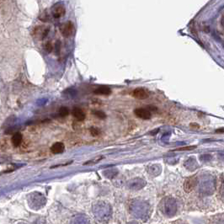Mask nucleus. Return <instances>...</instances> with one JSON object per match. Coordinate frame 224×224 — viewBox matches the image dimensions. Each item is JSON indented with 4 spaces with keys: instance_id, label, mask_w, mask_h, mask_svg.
Returning <instances> with one entry per match:
<instances>
[{
    "instance_id": "obj_1",
    "label": "nucleus",
    "mask_w": 224,
    "mask_h": 224,
    "mask_svg": "<svg viewBox=\"0 0 224 224\" xmlns=\"http://www.w3.org/2000/svg\"><path fill=\"white\" fill-rule=\"evenodd\" d=\"M60 31L62 35L68 38L74 35V25L71 21H67L65 23L62 24L60 25Z\"/></svg>"
},
{
    "instance_id": "obj_2",
    "label": "nucleus",
    "mask_w": 224,
    "mask_h": 224,
    "mask_svg": "<svg viewBox=\"0 0 224 224\" xmlns=\"http://www.w3.org/2000/svg\"><path fill=\"white\" fill-rule=\"evenodd\" d=\"M49 31L50 29L47 26H45V25H37L36 27L34 29V31H33V34H34V36L35 38L38 39L40 41H42L44 39L46 38L49 33Z\"/></svg>"
},
{
    "instance_id": "obj_3",
    "label": "nucleus",
    "mask_w": 224,
    "mask_h": 224,
    "mask_svg": "<svg viewBox=\"0 0 224 224\" xmlns=\"http://www.w3.org/2000/svg\"><path fill=\"white\" fill-rule=\"evenodd\" d=\"M176 203L173 199H168L164 205V212L168 216H174L176 212Z\"/></svg>"
},
{
    "instance_id": "obj_4",
    "label": "nucleus",
    "mask_w": 224,
    "mask_h": 224,
    "mask_svg": "<svg viewBox=\"0 0 224 224\" xmlns=\"http://www.w3.org/2000/svg\"><path fill=\"white\" fill-rule=\"evenodd\" d=\"M145 185H146V182L142 179H133L127 182L128 188L134 189V190H138V189H142L145 186Z\"/></svg>"
},
{
    "instance_id": "obj_5",
    "label": "nucleus",
    "mask_w": 224,
    "mask_h": 224,
    "mask_svg": "<svg viewBox=\"0 0 224 224\" xmlns=\"http://www.w3.org/2000/svg\"><path fill=\"white\" fill-rule=\"evenodd\" d=\"M197 184V178L196 176H192V177L188 178L185 181L184 184V190L186 193H189L191 192Z\"/></svg>"
},
{
    "instance_id": "obj_6",
    "label": "nucleus",
    "mask_w": 224,
    "mask_h": 224,
    "mask_svg": "<svg viewBox=\"0 0 224 224\" xmlns=\"http://www.w3.org/2000/svg\"><path fill=\"white\" fill-rule=\"evenodd\" d=\"M51 13H52V15L55 19H60L65 15V7L62 4H57L52 8Z\"/></svg>"
},
{
    "instance_id": "obj_7",
    "label": "nucleus",
    "mask_w": 224,
    "mask_h": 224,
    "mask_svg": "<svg viewBox=\"0 0 224 224\" xmlns=\"http://www.w3.org/2000/svg\"><path fill=\"white\" fill-rule=\"evenodd\" d=\"M135 115L143 120H148L151 118V112L147 109L137 108L134 110Z\"/></svg>"
},
{
    "instance_id": "obj_8",
    "label": "nucleus",
    "mask_w": 224,
    "mask_h": 224,
    "mask_svg": "<svg viewBox=\"0 0 224 224\" xmlns=\"http://www.w3.org/2000/svg\"><path fill=\"white\" fill-rule=\"evenodd\" d=\"M132 96L137 99V100H146L148 98V94L144 89L142 88H137L132 91Z\"/></svg>"
},
{
    "instance_id": "obj_9",
    "label": "nucleus",
    "mask_w": 224,
    "mask_h": 224,
    "mask_svg": "<svg viewBox=\"0 0 224 224\" xmlns=\"http://www.w3.org/2000/svg\"><path fill=\"white\" fill-rule=\"evenodd\" d=\"M65 149V146L62 143H54L51 147V153H53L54 154H59L64 152Z\"/></svg>"
},
{
    "instance_id": "obj_10",
    "label": "nucleus",
    "mask_w": 224,
    "mask_h": 224,
    "mask_svg": "<svg viewBox=\"0 0 224 224\" xmlns=\"http://www.w3.org/2000/svg\"><path fill=\"white\" fill-rule=\"evenodd\" d=\"M72 114L74 116V118L79 121H82L85 119V113L80 108H77V107L74 108Z\"/></svg>"
},
{
    "instance_id": "obj_11",
    "label": "nucleus",
    "mask_w": 224,
    "mask_h": 224,
    "mask_svg": "<svg viewBox=\"0 0 224 224\" xmlns=\"http://www.w3.org/2000/svg\"><path fill=\"white\" fill-rule=\"evenodd\" d=\"M95 94H101V95H109L111 94V89L107 86H100L94 90Z\"/></svg>"
},
{
    "instance_id": "obj_12",
    "label": "nucleus",
    "mask_w": 224,
    "mask_h": 224,
    "mask_svg": "<svg viewBox=\"0 0 224 224\" xmlns=\"http://www.w3.org/2000/svg\"><path fill=\"white\" fill-rule=\"evenodd\" d=\"M22 143V135L19 132H15L13 137H12V143L13 146L15 147H18L20 146V144Z\"/></svg>"
},
{
    "instance_id": "obj_13",
    "label": "nucleus",
    "mask_w": 224,
    "mask_h": 224,
    "mask_svg": "<svg viewBox=\"0 0 224 224\" xmlns=\"http://www.w3.org/2000/svg\"><path fill=\"white\" fill-rule=\"evenodd\" d=\"M161 167L158 165V164H153V165H151L149 167V170H148V172H149V174H152V175H154V176H157V175H159L160 173H161Z\"/></svg>"
},
{
    "instance_id": "obj_14",
    "label": "nucleus",
    "mask_w": 224,
    "mask_h": 224,
    "mask_svg": "<svg viewBox=\"0 0 224 224\" xmlns=\"http://www.w3.org/2000/svg\"><path fill=\"white\" fill-rule=\"evenodd\" d=\"M117 174H118V172H117V170H110L104 172V175H105L107 178H109V179L115 177Z\"/></svg>"
},
{
    "instance_id": "obj_15",
    "label": "nucleus",
    "mask_w": 224,
    "mask_h": 224,
    "mask_svg": "<svg viewBox=\"0 0 224 224\" xmlns=\"http://www.w3.org/2000/svg\"><path fill=\"white\" fill-rule=\"evenodd\" d=\"M68 114H69V110H68V108L65 107V106H62L59 110V116H62V117H65Z\"/></svg>"
},
{
    "instance_id": "obj_16",
    "label": "nucleus",
    "mask_w": 224,
    "mask_h": 224,
    "mask_svg": "<svg viewBox=\"0 0 224 224\" xmlns=\"http://www.w3.org/2000/svg\"><path fill=\"white\" fill-rule=\"evenodd\" d=\"M44 48H45V51H47V53H51L52 51H53V45L51 41H47L45 46H44Z\"/></svg>"
},
{
    "instance_id": "obj_17",
    "label": "nucleus",
    "mask_w": 224,
    "mask_h": 224,
    "mask_svg": "<svg viewBox=\"0 0 224 224\" xmlns=\"http://www.w3.org/2000/svg\"><path fill=\"white\" fill-rule=\"evenodd\" d=\"M94 115L98 117V118H100V119H105L106 118V115H105V113L103 111H101V110H95V111H94Z\"/></svg>"
},
{
    "instance_id": "obj_18",
    "label": "nucleus",
    "mask_w": 224,
    "mask_h": 224,
    "mask_svg": "<svg viewBox=\"0 0 224 224\" xmlns=\"http://www.w3.org/2000/svg\"><path fill=\"white\" fill-rule=\"evenodd\" d=\"M90 133L93 137H97L100 134V131L96 127H91L90 128Z\"/></svg>"
},
{
    "instance_id": "obj_19",
    "label": "nucleus",
    "mask_w": 224,
    "mask_h": 224,
    "mask_svg": "<svg viewBox=\"0 0 224 224\" xmlns=\"http://www.w3.org/2000/svg\"><path fill=\"white\" fill-rule=\"evenodd\" d=\"M211 159H212V155L210 154L201 155L200 157V160L202 162H207V161H210Z\"/></svg>"
},
{
    "instance_id": "obj_20",
    "label": "nucleus",
    "mask_w": 224,
    "mask_h": 224,
    "mask_svg": "<svg viewBox=\"0 0 224 224\" xmlns=\"http://www.w3.org/2000/svg\"><path fill=\"white\" fill-rule=\"evenodd\" d=\"M196 147V146H187V147H180V148H177L176 151H189V150H193Z\"/></svg>"
},
{
    "instance_id": "obj_21",
    "label": "nucleus",
    "mask_w": 224,
    "mask_h": 224,
    "mask_svg": "<svg viewBox=\"0 0 224 224\" xmlns=\"http://www.w3.org/2000/svg\"><path fill=\"white\" fill-rule=\"evenodd\" d=\"M7 147V143L4 141H0V149H4Z\"/></svg>"
},
{
    "instance_id": "obj_22",
    "label": "nucleus",
    "mask_w": 224,
    "mask_h": 224,
    "mask_svg": "<svg viewBox=\"0 0 224 224\" xmlns=\"http://www.w3.org/2000/svg\"><path fill=\"white\" fill-rule=\"evenodd\" d=\"M60 49H61V43H60V41H58V42L56 43V51L58 53Z\"/></svg>"
},
{
    "instance_id": "obj_23",
    "label": "nucleus",
    "mask_w": 224,
    "mask_h": 224,
    "mask_svg": "<svg viewBox=\"0 0 224 224\" xmlns=\"http://www.w3.org/2000/svg\"><path fill=\"white\" fill-rule=\"evenodd\" d=\"M7 157H8V156H0V163L6 162L7 159H8Z\"/></svg>"
},
{
    "instance_id": "obj_24",
    "label": "nucleus",
    "mask_w": 224,
    "mask_h": 224,
    "mask_svg": "<svg viewBox=\"0 0 224 224\" xmlns=\"http://www.w3.org/2000/svg\"><path fill=\"white\" fill-rule=\"evenodd\" d=\"M159 131V129H155L154 131H151L150 134H151V135H156V134H157V133H158Z\"/></svg>"
},
{
    "instance_id": "obj_25",
    "label": "nucleus",
    "mask_w": 224,
    "mask_h": 224,
    "mask_svg": "<svg viewBox=\"0 0 224 224\" xmlns=\"http://www.w3.org/2000/svg\"><path fill=\"white\" fill-rule=\"evenodd\" d=\"M190 127H196V128H199V126L198 125H196V124H190Z\"/></svg>"
},
{
    "instance_id": "obj_26",
    "label": "nucleus",
    "mask_w": 224,
    "mask_h": 224,
    "mask_svg": "<svg viewBox=\"0 0 224 224\" xmlns=\"http://www.w3.org/2000/svg\"><path fill=\"white\" fill-rule=\"evenodd\" d=\"M216 132H222H222H223V128H221V129H219V130H217Z\"/></svg>"
}]
</instances>
